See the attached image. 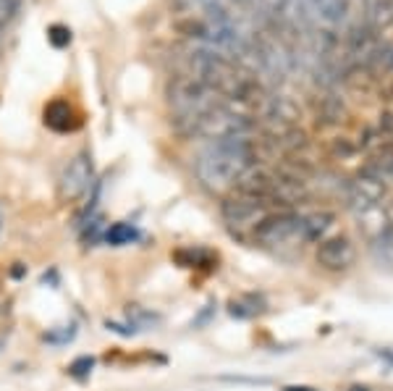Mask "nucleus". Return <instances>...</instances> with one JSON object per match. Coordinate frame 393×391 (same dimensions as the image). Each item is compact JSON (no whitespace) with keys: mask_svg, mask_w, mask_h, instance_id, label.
I'll return each instance as SVG.
<instances>
[{"mask_svg":"<svg viewBox=\"0 0 393 391\" xmlns=\"http://www.w3.org/2000/svg\"><path fill=\"white\" fill-rule=\"evenodd\" d=\"M139 239V231H136V226L126 224V221H121V224H113L108 231H105V241L108 244H113V247H121V244H131V241Z\"/></svg>","mask_w":393,"mask_h":391,"instance_id":"10","label":"nucleus"},{"mask_svg":"<svg viewBox=\"0 0 393 391\" xmlns=\"http://www.w3.org/2000/svg\"><path fill=\"white\" fill-rule=\"evenodd\" d=\"M273 208L267 202V197H257V195H249V192H236V197H228L223 202V221L226 226L231 228L233 237H252L257 234L260 228L270 215H273Z\"/></svg>","mask_w":393,"mask_h":391,"instance_id":"4","label":"nucleus"},{"mask_svg":"<svg viewBox=\"0 0 393 391\" xmlns=\"http://www.w3.org/2000/svg\"><path fill=\"white\" fill-rule=\"evenodd\" d=\"M286 5H289V0H262V8L273 16L286 14Z\"/></svg>","mask_w":393,"mask_h":391,"instance_id":"17","label":"nucleus"},{"mask_svg":"<svg viewBox=\"0 0 393 391\" xmlns=\"http://www.w3.org/2000/svg\"><path fill=\"white\" fill-rule=\"evenodd\" d=\"M89 187H92V158H89V152H79L60 174L58 195L66 202H76L79 197L87 195Z\"/></svg>","mask_w":393,"mask_h":391,"instance_id":"5","label":"nucleus"},{"mask_svg":"<svg viewBox=\"0 0 393 391\" xmlns=\"http://www.w3.org/2000/svg\"><path fill=\"white\" fill-rule=\"evenodd\" d=\"M189 5H197L202 14H207V11H213L215 5H220V0H187Z\"/></svg>","mask_w":393,"mask_h":391,"instance_id":"18","label":"nucleus"},{"mask_svg":"<svg viewBox=\"0 0 393 391\" xmlns=\"http://www.w3.org/2000/svg\"><path fill=\"white\" fill-rule=\"evenodd\" d=\"M21 8V0H0V27L8 24Z\"/></svg>","mask_w":393,"mask_h":391,"instance_id":"16","label":"nucleus"},{"mask_svg":"<svg viewBox=\"0 0 393 391\" xmlns=\"http://www.w3.org/2000/svg\"><path fill=\"white\" fill-rule=\"evenodd\" d=\"M367 5L370 0H325L320 21L335 32H346L367 14Z\"/></svg>","mask_w":393,"mask_h":391,"instance_id":"6","label":"nucleus"},{"mask_svg":"<svg viewBox=\"0 0 393 391\" xmlns=\"http://www.w3.org/2000/svg\"><path fill=\"white\" fill-rule=\"evenodd\" d=\"M331 224V215H299V213L283 211L273 213L265 224L257 228L254 241L273 250V252H296L302 244L318 239Z\"/></svg>","mask_w":393,"mask_h":391,"instance_id":"2","label":"nucleus"},{"mask_svg":"<svg viewBox=\"0 0 393 391\" xmlns=\"http://www.w3.org/2000/svg\"><path fill=\"white\" fill-rule=\"evenodd\" d=\"M283 391H318V389H305V386H302V389H299V386H286Z\"/></svg>","mask_w":393,"mask_h":391,"instance_id":"19","label":"nucleus"},{"mask_svg":"<svg viewBox=\"0 0 393 391\" xmlns=\"http://www.w3.org/2000/svg\"><path fill=\"white\" fill-rule=\"evenodd\" d=\"M325 0H289L286 16H291L296 24H315L320 21V11Z\"/></svg>","mask_w":393,"mask_h":391,"instance_id":"9","label":"nucleus"},{"mask_svg":"<svg viewBox=\"0 0 393 391\" xmlns=\"http://www.w3.org/2000/svg\"><path fill=\"white\" fill-rule=\"evenodd\" d=\"M47 40L56 47H66L71 43V29H69V27H60V24H53V27L47 29Z\"/></svg>","mask_w":393,"mask_h":391,"instance_id":"14","label":"nucleus"},{"mask_svg":"<svg viewBox=\"0 0 393 391\" xmlns=\"http://www.w3.org/2000/svg\"><path fill=\"white\" fill-rule=\"evenodd\" d=\"M218 97L220 92L215 87H207V84L191 79V76H176L168 84V100H171V108H174L176 123L189 134L194 123L202 116L223 106Z\"/></svg>","mask_w":393,"mask_h":391,"instance_id":"3","label":"nucleus"},{"mask_svg":"<svg viewBox=\"0 0 393 391\" xmlns=\"http://www.w3.org/2000/svg\"><path fill=\"white\" fill-rule=\"evenodd\" d=\"M92 368H95V360H92L89 355H84V357H76V360L69 365V376L76 378V381H84V378H89Z\"/></svg>","mask_w":393,"mask_h":391,"instance_id":"13","label":"nucleus"},{"mask_svg":"<svg viewBox=\"0 0 393 391\" xmlns=\"http://www.w3.org/2000/svg\"><path fill=\"white\" fill-rule=\"evenodd\" d=\"M318 263L328 271H344L354 263V244L346 237H331L318 247Z\"/></svg>","mask_w":393,"mask_h":391,"instance_id":"7","label":"nucleus"},{"mask_svg":"<svg viewBox=\"0 0 393 391\" xmlns=\"http://www.w3.org/2000/svg\"><path fill=\"white\" fill-rule=\"evenodd\" d=\"M45 123L53 132H73V129H79L82 121L69 100H53L45 106Z\"/></svg>","mask_w":393,"mask_h":391,"instance_id":"8","label":"nucleus"},{"mask_svg":"<svg viewBox=\"0 0 393 391\" xmlns=\"http://www.w3.org/2000/svg\"><path fill=\"white\" fill-rule=\"evenodd\" d=\"M76 329L73 326H60L56 331L45 333V342H50V344H66V342H71Z\"/></svg>","mask_w":393,"mask_h":391,"instance_id":"15","label":"nucleus"},{"mask_svg":"<svg viewBox=\"0 0 393 391\" xmlns=\"http://www.w3.org/2000/svg\"><path fill=\"white\" fill-rule=\"evenodd\" d=\"M220 5L228 14H254L257 8H262V0H220Z\"/></svg>","mask_w":393,"mask_h":391,"instance_id":"12","label":"nucleus"},{"mask_svg":"<svg viewBox=\"0 0 393 391\" xmlns=\"http://www.w3.org/2000/svg\"><path fill=\"white\" fill-rule=\"evenodd\" d=\"M254 166V145L249 134L226 137V139H210L204 145L197 161L194 174L210 192H226L233 184H239L241 176H247Z\"/></svg>","mask_w":393,"mask_h":391,"instance_id":"1","label":"nucleus"},{"mask_svg":"<svg viewBox=\"0 0 393 391\" xmlns=\"http://www.w3.org/2000/svg\"><path fill=\"white\" fill-rule=\"evenodd\" d=\"M372 255H375V260H378L380 265L393 268V228L383 231L378 239H375V244H372Z\"/></svg>","mask_w":393,"mask_h":391,"instance_id":"11","label":"nucleus"}]
</instances>
